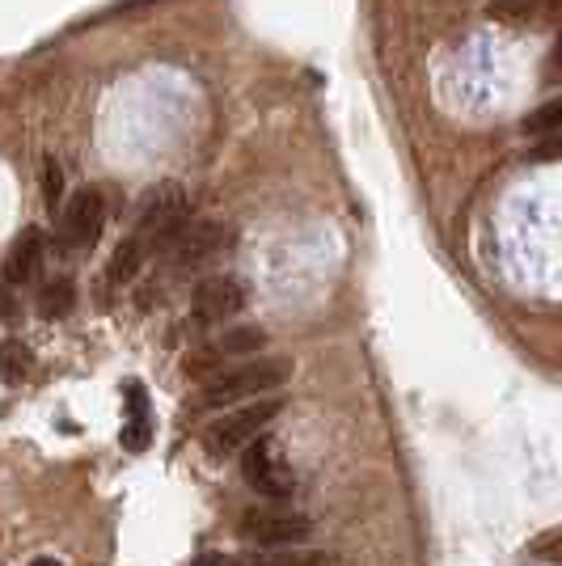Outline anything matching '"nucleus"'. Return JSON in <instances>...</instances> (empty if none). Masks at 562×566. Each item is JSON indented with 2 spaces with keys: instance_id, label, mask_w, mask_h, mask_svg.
Here are the masks:
<instances>
[{
  "instance_id": "obj_3",
  "label": "nucleus",
  "mask_w": 562,
  "mask_h": 566,
  "mask_svg": "<svg viewBox=\"0 0 562 566\" xmlns=\"http://www.w3.org/2000/svg\"><path fill=\"white\" fill-rule=\"evenodd\" d=\"M187 224H190V203L187 195H183V187L162 182V187H153L140 199V220H136L132 233L148 245V254H169V245L183 237Z\"/></svg>"
},
{
  "instance_id": "obj_10",
  "label": "nucleus",
  "mask_w": 562,
  "mask_h": 566,
  "mask_svg": "<svg viewBox=\"0 0 562 566\" xmlns=\"http://www.w3.org/2000/svg\"><path fill=\"white\" fill-rule=\"evenodd\" d=\"M237 566H334L326 549L296 545V549H254V554H237Z\"/></svg>"
},
{
  "instance_id": "obj_17",
  "label": "nucleus",
  "mask_w": 562,
  "mask_h": 566,
  "mask_svg": "<svg viewBox=\"0 0 562 566\" xmlns=\"http://www.w3.org/2000/svg\"><path fill=\"white\" fill-rule=\"evenodd\" d=\"M533 157H538V161L541 157H545V161H550V157H562V132L559 136H541V144L533 148Z\"/></svg>"
},
{
  "instance_id": "obj_1",
  "label": "nucleus",
  "mask_w": 562,
  "mask_h": 566,
  "mask_svg": "<svg viewBox=\"0 0 562 566\" xmlns=\"http://www.w3.org/2000/svg\"><path fill=\"white\" fill-rule=\"evenodd\" d=\"M288 377H292V359H288V355L241 359V364L220 368V373L204 385L199 406H204V410H237V406H246V401L280 394L283 385H288Z\"/></svg>"
},
{
  "instance_id": "obj_19",
  "label": "nucleus",
  "mask_w": 562,
  "mask_h": 566,
  "mask_svg": "<svg viewBox=\"0 0 562 566\" xmlns=\"http://www.w3.org/2000/svg\"><path fill=\"white\" fill-rule=\"evenodd\" d=\"M25 377V355L18 343H9V380H22Z\"/></svg>"
},
{
  "instance_id": "obj_15",
  "label": "nucleus",
  "mask_w": 562,
  "mask_h": 566,
  "mask_svg": "<svg viewBox=\"0 0 562 566\" xmlns=\"http://www.w3.org/2000/svg\"><path fill=\"white\" fill-rule=\"evenodd\" d=\"M72 301H76V287H72V280H48L43 283V292H39V313L43 317H64L72 308Z\"/></svg>"
},
{
  "instance_id": "obj_14",
  "label": "nucleus",
  "mask_w": 562,
  "mask_h": 566,
  "mask_svg": "<svg viewBox=\"0 0 562 566\" xmlns=\"http://www.w3.org/2000/svg\"><path fill=\"white\" fill-rule=\"evenodd\" d=\"M144 262H148V245L136 233H127L118 241L115 259H111V283H132Z\"/></svg>"
},
{
  "instance_id": "obj_18",
  "label": "nucleus",
  "mask_w": 562,
  "mask_h": 566,
  "mask_svg": "<svg viewBox=\"0 0 562 566\" xmlns=\"http://www.w3.org/2000/svg\"><path fill=\"white\" fill-rule=\"evenodd\" d=\"M60 178H64L60 161H48V203H51V208L60 203Z\"/></svg>"
},
{
  "instance_id": "obj_2",
  "label": "nucleus",
  "mask_w": 562,
  "mask_h": 566,
  "mask_svg": "<svg viewBox=\"0 0 562 566\" xmlns=\"http://www.w3.org/2000/svg\"><path fill=\"white\" fill-rule=\"evenodd\" d=\"M283 406H288V398H283V394H271V398H258V401L237 406V410H225V415L204 431V452H208L211 461H229L237 452H246L254 440H262L267 427L280 419Z\"/></svg>"
},
{
  "instance_id": "obj_11",
  "label": "nucleus",
  "mask_w": 562,
  "mask_h": 566,
  "mask_svg": "<svg viewBox=\"0 0 562 566\" xmlns=\"http://www.w3.org/2000/svg\"><path fill=\"white\" fill-rule=\"evenodd\" d=\"M262 343H267V338H262L258 326H237V331L220 334L208 347V355H199V359H204V364H216V359H237V364H241V359H250L254 352H262Z\"/></svg>"
},
{
  "instance_id": "obj_9",
  "label": "nucleus",
  "mask_w": 562,
  "mask_h": 566,
  "mask_svg": "<svg viewBox=\"0 0 562 566\" xmlns=\"http://www.w3.org/2000/svg\"><path fill=\"white\" fill-rule=\"evenodd\" d=\"M43 254H48V237H43V229H22V233L13 237L9 254H4V280L13 283V287L30 283L39 271H43Z\"/></svg>"
},
{
  "instance_id": "obj_13",
  "label": "nucleus",
  "mask_w": 562,
  "mask_h": 566,
  "mask_svg": "<svg viewBox=\"0 0 562 566\" xmlns=\"http://www.w3.org/2000/svg\"><path fill=\"white\" fill-rule=\"evenodd\" d=\"M127 398H132V423L123 431V449L127 452H144L148 440H153V415H148V394L144 385H127Z\"/></svg>"
},
{
  "instance_id": "obj_6",
  "label": "nucleus",
  "mask_w": 562,
  "mask_h": 566,
  "mask_svg": "<svg viewBox=\"0 0 562 566\" xmlns=\"http://www.w3.org/2000/svg\"><path fill=\"white\" fill-rule=\"evenodd\" d=\"M241 478L267 503H288V499L296 495V473L283 461L275 440H254L250 449L241 452Z\"/></svg>"
},
{
  "instance_id": "obj_7",
  "label": "nucleus",
  "mask_w": 562,
  "mask_h": 566,
  "mask_svg": "<svg viewBox=\"0 0 562 566\" xmlns=\"http://www.w3.org/2000/svg\"><path fill=\"white\" fill-rule=\"evenodd\" d=\"M250 305V287L237 275H204L190 287V317L199 326H220L233 322L241 308Z\"/></svg>"
},
{
  "instance_id": "obj_21",
  "label": "nucleus",
  "mask_w": 562,
  "mask_h": 566,
  "mask_svg": "<svg viewBox=\"0 0 562 566\" xmlns=\"http://www.w3.org/2000/svg\"><path fill=\"white\" fill-rule=\"evenodd\" d=\"M30 566H64V563H55V558H34Z\"/></svg>"
},
{
  "instance_id": "obj_4",
  "label": "nucleus",
  "mask_w": 562,
  "mask_h": 566,
  "mask_svg": "<svg viewBox=\"0 0 562 566\" xmlns=\"http://www.w3.org/2000/svg\"><path fill=\"white\" fill-rule=\"evenodd\" d=\"M237 537L258 545V549H296V545H305L313 537V520L305 512L280 507V503L246 507L237 516Z\"/></svg>"
},
{
  "instance_id": "obj_20",
  "label": "nucleus",
  "mask_w": 562,
  "mask_h": 566,
  "mask_svg": "<svg viewBox=\"0 0 562 566\" xmlns=\"http://www.w3.org/2000/svg\"><path fill=\"white\" fill-rule=\"evenodd\" d=\"M545 69H550V81H562V34L554 39V48H550V64Z\"/></svg>"
},
{
  "instance_id": "obj_12",
  "label": "nucleus",
  "mask_w": 562,
  "mask_h": 566,
  "mask_svg": "<svg viewBox=\"0 0 562 566\" xmlns=\"http://www.w3.org/2000/svg\"><path fill=\"white\" fill-rule=\"evenodd\" d=\"M491 13L508 22H559L562 0H495Z\"/></svg>"
},
{
  "instance_id": "obj_8",
  "label": "nucleus",
  "mask_w": 562,
  "mask_h": 566,
  "mask_svg": "<svg viewBox=\"0 0 562 566\" xmlns=\"http://www.w3.org/2000/svg\"><path fill=\"white\" fill-rule=\"evenodd\" d=\"M229 250V229L225 224H216V220H204V224H195L190 220L183 237L169 245V254L165 259H174L178 266H204V262L220 259Z\"/></svg>"
},
{
  "instance_id": "obj_16",
  "label": "nucleus",
  "mask_w": 562,
  "mask_h": 566,
  "mask_svg": "<svg viewBox=\"0 0 562 566\" xmlns=\"http://www.w3.org/2000/svg\"><path fill=\"white\" fill-rule=\"evenodd\" d=\"M562 132V94L541 102L538 111L524 115V136H559Z\"/></svg>"
},
{
  "instance_id": "obj_5",
  "label": "nucleus",
  "mask_w": 562,
  "mask_h": 566,
  "mask_svg": "<svg viewBox=\"0 0 562 566\" xmlns=\"http://www.w3.org/2000/svg\"><path fill=\"white\" fill-rule=\"evenodd\" d=\"M106 216H111V203H106V190L97 182H85L69 195V208L60 216V250L64 254H90L97 245V237L106 229Z\"/></svg>"
}]
</instances>
